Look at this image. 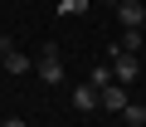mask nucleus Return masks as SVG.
<instances>
[{
  "mask_svg": "<svg viewBox=\"0 0 146 127\" xmlns=\"http://www.w3.org/2000/svg\"><path fill=\"white\" fill-rule=\"evenodd\" d=\"M107 59H112V78H117V83H131V78H141V64H136V54H127L122 44H112V49H107Z\"/></svg>",
  "mask_w": 146,
  "mask_h": 127,
  "instance_id": "nucleus-1",
  "label": "nucleus"
},
{
  "mask_svg": "<svg viewBox=\"0 0 146 127\" xmlns=\"http://www.w3.org/2000/svg\"><path fill=\"white\" fill-rule=\"evenodd\" d=\"M34 69H39V78H44V83H63V64H58V44H44V49H39V64H34Z\"/></svg>",
  "mask_w": 146,
  "mask_h": 127,
  "instance_id": "nucleus-2",
  "label": "nucleus"
},
{
  "mask_svg": "<svg viewBox=\"0 0 146 127\" xmlns=\"http://www.w3.org/2000/svg\"><path fill=\"white\" fill-rule=\"evenodd\" d=\"M127 83H107L102 93H98V108H107V112H127Z\"/></svg>",
  "mask_w": 146,
  "mask_h": 127,
  "instance_id": "nucleus-3",
  "label": "nucleus"
},
{
  "mask_svg": "<svg viewBox=\"0 0 146 127\" xmlns=\"http://www.w3.org/2000/svg\"><path fill=\"white\" fill-rule=\"evenodd\" d=\"M117 20H122L127 29H141V20H146V5H141V0H122V5H117Z\"/></svg>",
  "mask_w": 146,
  "mask_h": 127,
  "instance_id": "nucleus-4",
  "label": "nucleus"
},
{
  "mask_svg": "<svg viewBox=\"0 0 146 127\" xmlns=\"http://www.w3.org/2000/svg\"><path fill=\"white\" fill-rule=\"evenodd\" d=\"M73 108H78V112H93V108H98V88L78 83V88H73Z\"/></svg>",
  "mask_w": 146,
  "mask_h": 127,
  "instance_id": "nucleus-5",
  "label": "nucleus"
},
{
  "mask_svg": "<svg viewBox=\"0 0 146 127\" xmlns=\"http://www.w3.org/2000/svg\"><path fill=\"white\" fill-rule=\"evenodd\" d=\"M107 83H117V78H112V64H98V69L88 74V88H98V93H102Z\"/></svg>",
  "mask_w": 146,
  "mask_h": 127,
  "instance_id": "nucleus-6",
  "label": "nucleus"
},
{
  "mask_svg": "<svg viewBox=\"0 0 146 127\" xmlns=\"http://www.w3.org/2000/svg\"><path fill=\"white\" fill-rule=\"evenodd\" d=\"M5 74H29V54L10 49V54H5Z\"/></svg>",
  "mask_w": 146,
  "mask_h": 127,
  "instance_id": "nucleus-7",
  "label": "nucleus"
},
{
  "mask_svg": "<svg viewBox=\"0 0 146 127\" xmlns=\"http://www.w3.org/2000/svg\"><path fill=\"white\" fill-rule=\"evenodd\" d=\"M93 10V0H58V15L68 20V15H88Z\"/></svg>",
  "mask_w": 146,
  "mask_h": 127,
  "instance_id": "nucleus-8",
  "label": "nucleus"
},
{
  "mask_svg": "<svg viewBox=\"0 0 146 127\" xmlns=\"http://www.w3.org/2000/svg\"><path fill=\"white\" fill-rule=\"evenodd\" d=\"M122 122H127V127H146V108H141V103H127Z\"/></svg>",
  "mask_w": 146,
  "mask_h": 127,
  "instance_id": "nucleus-9",
  "label": "nucleus"
},
{
  "mask_svg": "<svg viewBox=\"0 0 146 127\" xmlns=\"http://www.w3.org/2000/svg\"><path fill=\"white\" fill-rule=\"evenodd\" d=\"M117 44H122V49H127V54H136V49H141V29H127V34H122V39H117Z\"/></svg>",
  "mask_w": 146,
  "mask_h": 127,
  "instance_id": "nucleus-10",
  "label": "nucleus"
},
{
  "mask_svg": "<svg viewBox=\"0 0 146 127\" xmlns=\"http://www.w3.org/2000/svg\"><path fill=\"white\" fill-rule=\"evenodd\" d=\"M15 49V39H0V69H5V54Z\"/></svg>",
  "mask_w": 146,
  "mask_h": 127,
  "instance_id": "nucleus-11",
  "label": "nucleus"
},
{
  "mask_svg": "<svg viewBox=\"0 0 146 127\" xmlns=\"http://www.w3.org/2000/svg\"><path fill=\"white\" fill-rule=\"evenodd\" d=\"M0 127H25V122H20V117H5V122H0Z\"/></svg>",
  "mask_w": 146,
  "mask_h": 127,
  "instance_id": "nucleus-12",
  "label": "nucleus"
}]
</instances>
